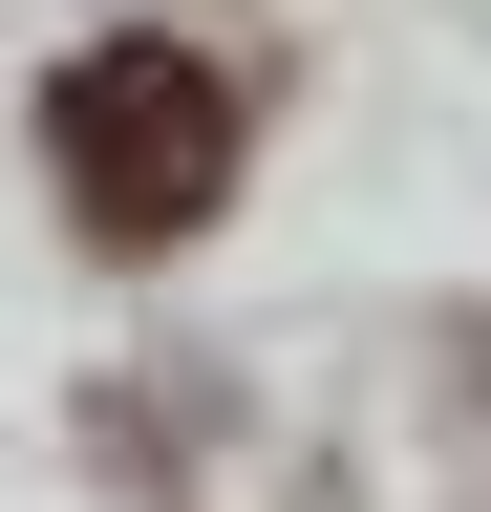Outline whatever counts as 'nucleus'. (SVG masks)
<instances>
[{
    "mask_svg": "<svg viewBox=\"0 0 491 512\" xmlns=\"http://www.w3.org/2000/svg\"><path fill=\"white\" fill-rule=\"evenodd\" d=\"M43 171H65V214H86L107 256H171V235L235 192V64H214V43H65Z\"/></svg>",
    "mask_w": 491,
    "mask_h": 512,
    "instance_id": "f257e3e1",
    "label": "nucleus"
}]
</instances>
